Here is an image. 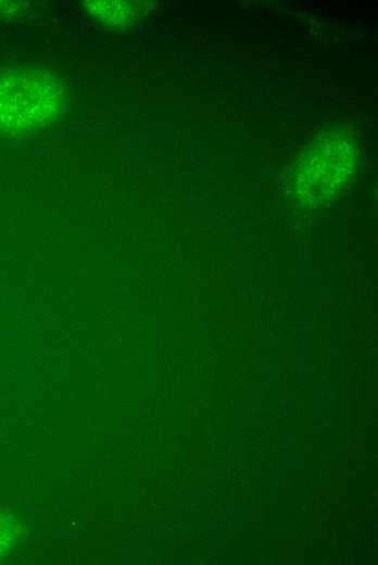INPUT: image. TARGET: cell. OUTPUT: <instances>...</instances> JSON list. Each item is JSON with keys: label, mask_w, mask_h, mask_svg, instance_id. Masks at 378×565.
Wrapping results in <instances>:
<instances>
[{"label": "cell", "mask_w": 378, "mask_h": 565, "mask_svg": "<svg viewBox=\"0 0 378 565\" xmlns=\"http://www.w3.org/2000/svg\"><path fill=\"white\" fill-rule=\"evenodd\" d=\"M66 102L65 84L51 71L0 72V133L18 135L47 128L61 118Z\"/></svg>", "instance_id": "obj_1"}, {"label": "cell", "mask_w": 378, "mask_h": 565, "mask_svg": "<svg viewBox=\"0 0 378 565\" xmlns=\"http://www.w3.org/2000/svg\"><path fill=\"white\" fill-rule=\"evenodd\" d=\"M357 164L353 139L339 130L320 134L300 158L293 177L294 194L304 206H317L340 192Z\"/></svg>", "instance_id": "obj_2"}, {"label": "cell", "mask_w": 378, "mask_h": 565, "mask_svg": "<svg viewBox=\"0 0 378 565\" xmlns=\"http://www.w3.org/2000/svg\"><path fill=\"white\" fill-rule=\"evenodd\" d=\"M90 16L100 23L114 28H125L133 25L152 5L144 1H101L83 2Z\"/></svg>", "instance_id": "obj_3"}]
</instances>
